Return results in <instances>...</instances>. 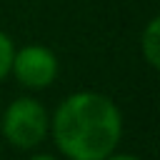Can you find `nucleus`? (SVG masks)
Returning <instances> with one entry per match:
<instances>
[{"label": "nucleus", "instance_id": "obj_1", "mask_svg": "<svg viewBox=\"0 0 160 160\" xmlns=\"http://www.w3.org/2000/svg\"><path fill=\"white\" fill-rule=\"evenodd\" d=\"M50 135L68 160H105L120 142L122 115L108 95L80 90L58 105L50 118Z\"/></svg>", "mask_w": 160, "mask_h": 160}, {"label": "nucleus", "instance_id": "obj_2", "mask_svg": "<svg viewBox=\"0 0 160 160\" xmlns=\"http://www.w3.org/2000/svg\"><path fill=\"white\" fill-rule=\"evenodd\" d=\"M0 132L2 138L18 148V150H30L38 148L45 135L50 132V118L48 110L35 100V98H15L0 120Z\"/></svg>", "mask_w": 160, "mask_h": 160}, {"label": "nucleus", "instance_id": "obj_3", "mask_svg": "<svg viewBox=\"0 0 160 160\" xmlns=\"http://www.w3.org/2000/svg\"><path fill=\"white\" fill-rule=\"evenodd\" d=\"M58 58L50 48L45 45H22L20 50L12 52V62H10V72L15 75V80L30 90H42L50 88L58 78Z\"/></svg>", "mask_w": 160, "mask_h": 160}, {"label": "nucleus", "instance_id": "obj_4", "mask_svg": "<svg viewBox=\"0 0 160 160\" xmlns=\"http://www.w3.org/2000/svg\"><path fill=\"white\" fill-rule=\"evenodd\" d=\"M140 52L150 68H160V18H150L140 38Z\"/></svg>", "mask_w": 160, "mask_h": 160}, {"label": "nucleus", "instance_id": "obj_5", "mask_svg": "<svg viewBox=\"0 0 160 160\" xmlns=\"http://www.w3.org/2000/svg\"><path fill=\"white\" fill-rule=\"evenodd\" d=\"M12 52H15V45L12 40L0 30V80L5 75H10V62H12Z\"/></svg>", "mask_w": 160, "mask_h": 160}, {"label": "nucleus", "instance_id": "obj_6", "mask_svg": "<svg viewBox=\"0 0 160 160\" xmlns=\"http://www.w3.org/2000/svg\"><path fill=\"white\" fill-rule=\"evenodd\" d=\"M105 160H140L138 155H128V152H112V155H108Z\"/></svg>", "mask_w": 160, "mask_h": 160}, {"label": "nucleus", "instance_id": "obj_7", "mask_svg": "<svg viewBox=\"0 0 160 160\" xmlns=\"http://www.w3.org/2000/svg\"><path fill=\"white\" fill-rule=\"evenodd\" d=\"M28 160H58V158L50 155V152H38V155H30Z\"/></svg>", "mask_w": 160, "mask_h": 160}]
</instances>
